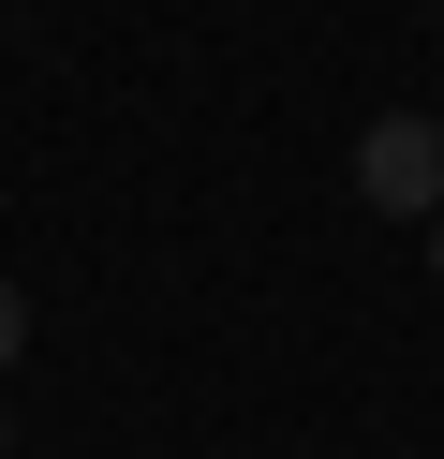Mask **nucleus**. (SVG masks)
<instances>
[{"mask_svg":"<svg viewBox=\"0 0 444 459\" xmlns=\"http://www.w3.org/2000/svg\"><path fill=\"white\" fill-rule=\"evenodd\" d=\"M355 208H385V222H430L444 208V119H370L355 134Z\"/></svg>","mask_w":444,"mask_h":459,"instance_id":"nucleus-1","label":"nucleus"},{"mask_svg":"<svg viewBox=\"0 0 444 459\" xmlns=\"http://www.w3.org/2000/svg\"><path fill=\"white\" fill-rule=\"evenodd\" d=\"M15 356H30V297L0 281V370H15Z\"/></svg>","mask_w":444,"mask_h":459,"instance_id":"nucleus-2","label":"nucleus"},{"mask_svg":"<svg viewBox=\"0 0 444 459\" xmlns=\"http://www.w3.org/2000/svg\"><path fill=\"white\" fill-rule=\"evenodd\" d=\"M430 281H444V208H430Z\"/></svg>","mask_w":444,"mask_h":459,"instance_id":"nucleus-3","label":"nucleus"}]
</instances>
